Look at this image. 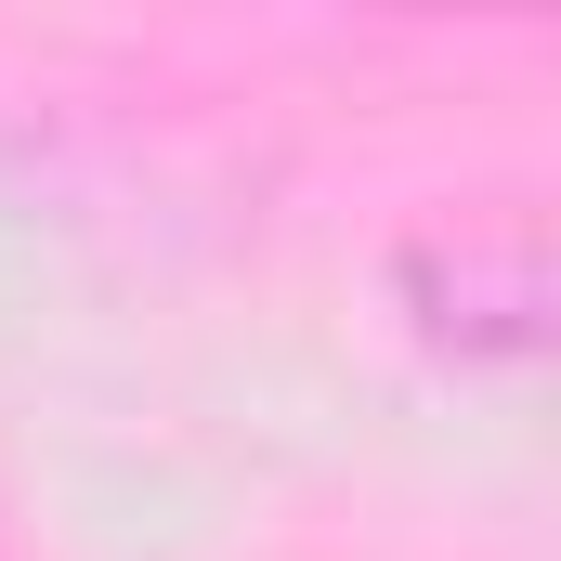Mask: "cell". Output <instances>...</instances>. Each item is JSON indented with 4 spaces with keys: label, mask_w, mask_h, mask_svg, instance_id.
Here are the masks:
<instances>
[{
    "label": "cell",
    "mask_w": 561,
    "mask_h": 561,
    "mask_svg": "<svg viewBox=\"0 0 561 561\" xmlns=\"http://www.w3.org/2000/svg\"><path fill=\"white\" fill-rule=\"evenodd\" d=\"M405 300H419V327L457 366H510V353H536V327H549V249H536V222L431 236V249H405Z\"/></svg>",
    "instance_id": "cell-1"
}]
</instances>
